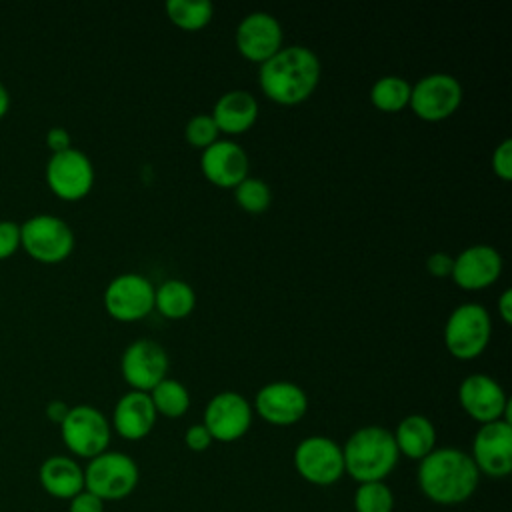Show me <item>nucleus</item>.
<instances>
[{"instance_id": "30", "label": "nucleus", "mask_w": 512, "mask_h": 512, "mask_svg": "<svg viewBox=\"0 0 512 512\" xmlns=\"http://www.w3.org/2000/svg\"><path fill=\"white\" fill-rule=\"evenodd\" d=\"M218 136V126L214 124L210 114H196L184 126L186 142L198 150H206L208 146H212L216 140H220Z\"/></svg>"}, {"instance_id": "16", "label": "nucleus", "mask_w": 512, "mask_h": 512, "mask_svg": "<svg viewBox=\"0 0 512 512\" xmlns=\"http://www.w3.org/2000/svg\"><path fill=\"white\" fill-rule=\"evenodd\" d=\"M254 410L272 426H292L308 412V396L296 382H268L256 392Z\"/></svg>"}, {"instance_id": "38", "label": "nucleus", "mask_w": 512, "mask_h": 512, "mask_svg": "<svg viewBox=\"0 0 512 512\" xmlns=\"http://www.w3.org/2000/svg\"><path fill=\"white\" fill-rule=\"evenodd\" d=\"M498 314L504 324L512 322V290L506 288L498 298Z\"/></svg>"}, {"instance_id": "6", "label": "nucleus", "mask_w": 512, "mask_h": 512, "mask_svg": "<svg viewBox=\"0 0 512 512\" xmlns=\"http://www.w3.org/2000/svg\"><path fill=\"white\" fill-rule=\"evenodd\" d=\"M20 248L42 264L64 262L74 250V232L54 214H36L20 224Z\"/></svg>"}, {"instance_id": "20", "label": "nucleus", "mask_w": 512, "mask_h": 512, "mask_svg": "<svg viewBox=\"0 0 512 512\" xmlns=\"http://www.w3.org/2000/svg\"><path fill=\"white\" fill-rule=\"evenodd\" d=\"M156 410L148 392L130 390L122 394L112 412V428L124 440H142L146 438L156 424Z\"/></svg>"}, {"instance_id": "29", "label": "nucleus", "mask_w": 512, "mask_h": 512, "mask_svg": "<svg viewBox=\"0 0 512 512\" xmlns=\"http://www.w3.org/2000/svg\"><path fill=\"white\" fill-rule=\"evenodd\" d=\"M234 200L244 212L262 214L272 204V190L264 180L254 178V176H246L234 188Z\"/></svg>"}, {"instance_id": "3", "label": "nucleus", "mask_w": 512, "mask_h": 512, "mask_svg": "<svg viewBox=\"0 0 512 512\" xmlns=\"http://www.w3.org/2000/svg\"><path fill=\"white\" fill-rule=\"evenodd\" d=\"M344 474L362 482L384 480L398 464V448L388 428L370 424L354 430L342 446Z\"/></svg>"}, {"instance_id": "11", "label": "nucleus", "mask_w": 512, "mask_h": 512, "mask_svg": "<svg viewBox=\"0 0 512 512\" xmlns=\"http://www.w3.org/2000/svg\"><path fill=\"white\" fill-rule=\"evenodd\" d=\"M154 288L138 272L118 274L104 288V310L118 322H138L154 310Z\"/></svg>"}, {"instance_id": "15", "label": "nucleus", "mask_w": 512, "mask_h": 512, "mask_svg": "<svg viewBox=\"0 0 512 512\" xmlns=\"http://www.w3.org/2000/svg\"><path fill=\"white\" fill-rule=\"evenodd\" d=\"M168 354L154 340H134L120 358V372L124 382L138 392H150L168 374Z\"/></svg>"}, {"instance_id": "33", "label": "nucleus", "mask_w": 512, "mask_h": 512, "mask_svg": "<svg viewBox=\"0 0 512 512\" xmlns=\"http://www.w3.org/2000/svg\"><path fill=\"white\" fill-rule=\"evenodd\" d=\"M212 442H214V440H212V436L208 434V430L204 428L202 422L188 426L186 432H184V444H186V448L192 450V452H204V450L210 448Z\"/></svg>"}, {"instance_id": "5", "label": "nucleus", "mask_w": 512, "mask_h": 512, "mask_svg": "<svg viewBox=\"0 0 512 512\" xmlns=\"http://www.w3.org/2000/svg\"><path fill=\"white\" fill-rule=\"evenodd\" d=\"M140 472L134 458L124 452L106 450L88 460L84 468V490L100 500H122L138 486Z\"/></svg>"}, {"instance_id": "31", "label": "nucleus", "mask_w": 512, "mask_h": 512, "mask_svg": "<svg viewBox=\"0 0 512 512\" xmlns=\"http://www.w3.org/2000/svg\"><path fill=\"white\" fill-rule=\"evenodd\" d=\"M490 166H492V172L504 180V182H510L512 180V140L510 138H504L492 152V158H490Z\"/></svg>"}, {"instance_id": "21", "label": "nucleus", "mask_w": 512, "mask_h": 512, "mask_svg": "<svg viewBox=\"0 0 512 512\" xmlns=\"http://www.w3.org/2000/svg\"><path fill=\"white\" fill-rule=\"evenodd\" d=\"M210 116L218 126V132L238 136L256 124L258 100L248 90H228L216 100Z\"/></svg>"}, {"instance_id": "2", "label": "nucleus", "mask_w": 512, "mask_h": 512, "mask_svg": "<svg viewBox=\"0 0 512 512\" xmlns=\"http://www.w3.org/2000/svg\"><path fill=\"white\" fill-rule=\"evenodd\" d=\"M416 480L422 494L434 504L456 506L476 492L480 472L468 452L444 446L434 448L418 462Z\"/></svg>"}, {"instance_id": "9", "label": "nucleus", "mask_w": 512, "mask_h": 512, "mask_svg": "<svg viewBox=\"0 0 512 512\" xmlns=\"http://www.w3.org/2000/svg\"><path fill=\"white\" fill-rule=\"evenodd\" d=\"M294 468L314 486H332L344 476L342 446L328 436H306L294 448Z\"/></svg>"}, {"instance_id": "25", "label": "nucleus", "mask_w": 512, "mask_h": 512, "mask_svg": "<svg viewBox=\"0 0 512 512\" xmlns=\"http://www.w3.org/2000/svg\"><path fill=\"white\" fill-rule=\"evenodd\" d=\"M410 90H412V84L402 76H396V74L380 76L370 88V102L376 110L394 114L408 108Z\"/></svg>"}, {"instance_id": "32", "label": "nucleus", "mask_w": 512, "mask_h": 512, "mask_svg": "<svg viewBox=\"0 0 512 512\" xmlns=\"http://www.w3.org/2000/svg\"><path fill=\"white\" fill-rule=\"evenodd\" d=\"M20 248V224L14 220H0V260L10 258Z\"/></svg>"}, {"instance_id": "7", "label": "nucleus", "mask_w": 512, "mask_h": 512, "mask_svg": "<svg viewBox=\"0 0 512 512\" xmlns=\"http://www.w3.org/2000/svg\"><path fill=\"white\" fill-rule=\"evenodd\" d=\"M64 446L78 458H94L108 450L112 438L110 420L90 404L70 406L64 422L60 424Z\"/></svg>"}, {"instance_id": "26", "label": "nucleus", "mask_w": 512, "mask_h": 512, "mask_svg": "<svg viewBox=\"0 0 512 512\" xmlns=\"http://www.w3.org/2000/svg\"><path fill=\"white\" fill-rule=\"evenodd\" d=\"M148 394H150V400L154 404L156 414H160L164 418H180L190 408V392L176 378L166 376Z\"/></svg>"}, {"instance_id": "22", "label": "nucleus", "mask_w": 512, "mask_h": 512, "mask_svg": "<svg viewBox=\"0 0 512 512\" xmlns=\"http://www.w3.org/2000/svg\"><path fill=\"white\" fill-rule=\"evenodd\" d=\"M38 480L52 498L70 500L84 490V468L72 456L54 454L40 464Z\"/></svg>"}, {"instance_id": "17", "label": "nucleus", "mask_w": 512, "mask_h": 512, "mask_svg": "<svg viewBox=\"0 0 512 512\" xmlns=\"http://www.w3.org/2000/svg\"><path fill=\"white\" fill-rule=\"evenodd\" d=\"M234 40L238 54L260 66L282 48L284 34L280 22L272 14L256 10L240 20Z\"/></svg>"}, {"instance_id": "39", "label": "nucleus", "mask_w": 512, "mask_h": 512, "mask_svg": "<svg viewBox=\"0 0 512 512\" xmlns=\"http://www.w3.org/2000/svg\"><path fill=\"white\" fill-rule=\"evenodd\" d=\"M8 110H10V92L4 86V82L0 80V120L8 114Z\"/></svg>"}, {"instance_id": "14", "label": "nucleus", "mask_w": 512, "mask_h": 512, "mask_svg": "<svg viewBox=\"0 0 512 512\" xmlns=\"http://www.w3.org/2000/svg\"><path fill=\"white\" fill-rule=\"evenodd\" d=\"M470 458L480 474L506 478L512 472V424L506 420L480 424L472 438Z\"/></svg>"}, {"instance_id": "1", "label": "nucleus", "mask_w": 512, "mask_h": 512, "mask_svg": "<svg viewBox=\"0 0 512 512\" xmlns=\"http://www.w3.org/2000/svg\"><path fill=\"white\" fill-rule=\"evenodd\" d=\"M322 66L314 50L292 44L282 46L258 68L262 94L280 106H296L312 96L320 82Z\"/></svg>"}, {"instance_id": "27", "label": "nucleus", "mask_w": 512, "mask_h": 512, "mask_svg": "<svg viewBox=\"0 0 512 512\" xmlns=\"http://www.w3.org/2000/svg\"><path fill=\"white\" fill-rule=\"evenodd\" d=\"M166 16L176 28L184 32H196L210 24L214 16V6L208 0H168Z\"/></svg>"}, {"instance_id": "28", "label": "nucleus", "mask_w": 512, "mask_h": 512, "mask_svg": "<svg viewBox=\"0 0 512 512\" xmlns=\"http://www.w3.org/2000/svg\"><path fill=\"white\" fill-rule=\"evenodd\" d=\"M356 512H392L394 510V494L390 486L380 482H362L358 484L352 498Z\"/></svg>"}, {"instance_id": "36", "label": "nucleus", "mask_w": 512, "mask_h": 512, "mask_svg": "<svg viewBox=\"0 0 512 512\" xmlns=\"http://www.w3.org/2000/svg\"><path fill=\"white\" fill-rule=\"evenodd\" d=\"M46 146L50 148L52 154H58V152H64L68 148H72V136L66 128L62 126H54L46 132Z\"/></svg>"}, {"instance_id": "23", "label": "nucleus", "mask_w": 512, "mask_h": 512, "mask_svg": "<svg viewBox=\"0 0 512 512\" xmlns=\"http://www.w3.org/2000/svg\"><path fill=\"white\" fill-rule=\"evenodd\" d=\"M398 454L410 460H422L436 448V428L424 414H408L392 432Z\"/></svg>"}, {"instance_id": "19", "label": "nucleus", "mask_w": 512, "mask_h": 512, "mask_svg": "<svg viewBox=\"0 0 512 512\" xmlns=\"http://www.w3.org/2000/svg\"><path fill=\"white\" fill-rule=\"evenodd\" d=\"M200 170L210 184L234 190L248 176L250 162L244 148L234 140H216L202 150Z\"/></svg>"}, {"instance_id": "37", "label": "nucleus", "mask_w": 512, "mask_h": 512, "mask_svg": "<svg viewBox=\"0 0 512 512\" xmlns=\"http://www.w3.org/2000/svg\"><path fill=\"white\" fill-rule=\"evenodd\" d=\"M68 410H70V406L64 400H52L46 404V418L60 426L64 422Z\"/></svg>"}, {"instance_id": "8", "label": "nucleus", "mask_w": 512, "mask_h": 512, "mask_svg": "<svg viewBox=\"0 0 512 512\" xmlns=\"http://www.w3.org/2000/svg\"><path fill=\"white\" fill-rule=\"evenodd\" d=\"M462 84L446 72L422 76L410 90L408 108L424 122H442L462 104Z\"/></svg>"}, {"instance_id": "13", "label": "nucleus", "mask_w": 512, "mask_h": 512, "mask_svg": "<svg viewBox=\"0 0 512 512\" xmlns=\"http://www.w3.org/2000/svg\"><path fill=\"white\" fill-rule=\"evenodd\" d=\"M458 402L462 410L478 424H488L496 420H510V400L500 386L488 374H470L458 386Z\"/></svg>"}, {"instance_id": "12", "label": "nucleus", "mask_w": 512, "mask_h": 512, "mask_svg": "<svg viewBox=\"0 0 512 512\" xmlns=\"http://www.w3.org/2000/svg\"><path fill=\"white\" fill-rule=\"evenodd\" d=\"M252 416L254 410L242 394L224 390L208 400L202 424L214 442H236L250 430Z\"/></svg>"}, {"instance_id": "10", "label": "nucleus", "mask_w": 512, "mask_h": 512, "mask_svg": "<svg viewBox=\"0 0 512 512\" xmlns=\"http://www.w3.org/2000/svg\"><path fill=\"white\" fill-rule=\"evenodd\" d=\"M46 184L52 194L64 202L86 198L94 186L92 160L78 148L52 154L46 162Z\"/></svg>"}, {"instance_id": "35", "label": "nucleus", "mask_w": 512, "mask_h": 512, "mask_svg": "<svg viewBox=\"0 0 512 512\" xmlns=\"http://www.w3.org/2000/svg\"><path fill=\"white\" fill-rule=\"evenodd\" d=\"M452 260H454V256H450L446 252H432L426 258V270L434 278H448L452 272Z\"/></svg>"}, {"instance_id": "24", "label": "nucleus", "mask_w": 512, "mask_h": 512, "mask_svg": "<svg viewBox=\"0 0 512 512\" xmlns=\"http://www.w3.org/2000/svg\"><path fill=\"white\" fill-rule=\"evenodd\" d=\"M196 292L184 280L172 278L154 288V308L168 320H182L192 314Z\"/></svg>"}, {"instance_id": "4", "label": "nucleus", "mask_w": 512, "mask_h": 512, "mask_svg": "<svg viewBox=\"0 0 512 512\" xmlns=\"http://www.w3.org/2000/svg\"><path fill=\"white\" fill-rule=\"evenodd\" d=\"M490 334L488 310L478 302H466L450 312L444 324V346L458 360H474L486 350Z\"/></svg>"}, {"instance_id": "18", "label": "nucleus", "mask_w": 512, "mask_h": 512, "mask_svg": "<svg viewBox=\"0 0 512 512\" xmlns=\"http://www.w3.org/2000/svg\"><path fill=\"white\" fill-rule=\"evenodd\" d=\"M504 268L500 252L490 244H474L458 252L452 260L450 278L462 290H484L492 286Z\"/></svg>"}, {"instance_id": "34", "label": "nucleus", "mask_w": 512, "mask_h": 512, "mask_svg": "<svg viewBox=\"0 0 512 512\" xmlns=\"http://www.w3.org/2000/svg\"><path fill=\"white\" fill-rule=\"evenodd\" d=\"M68 512H104V500L88 490H82L68 500Z\"/></svg>"}]
</instances>
